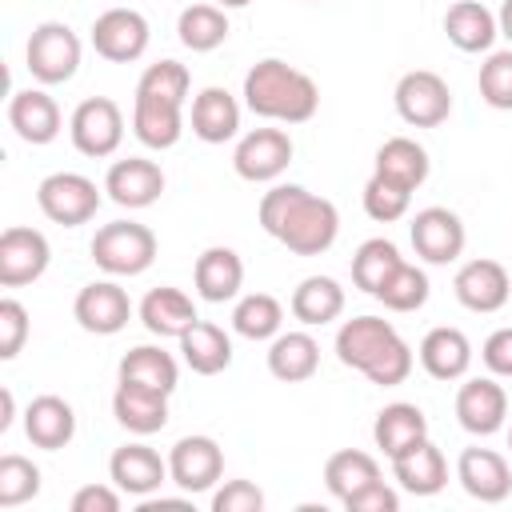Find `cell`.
<instances>
[{"instance_id": "cell-17", "label": "cell", "mask_w": 512, "mask_h": 512, "mask_svg": "<svg viewBox=\"0 0 512 512\" xmlns=\"http://www.w3.org/2000/svg\"><path fill=\"white\" fill-rule=\"evenodd\" d=\"M456 480L480 504H500L512 492L508 460L500 452H492V448H464L460 460H456Z\"/></svg>"}, {"instance_id": "cell-35", "label": "cell", "mask_w": 512, "mask_h": 512, "mask_svg": "<svg viewBox=\"0 0 512 512\" xmlns=\"http://www.w3.org/2000/svg\"><path fill=\"white\" fill-rule=\"evenodd\" d=\"M120 380H132V384H144V388H160V392H176V380H180V368L172 360V352L156 348V344H140V348H128L124 360H120Z\"/></svg>"}, {"instance_id": "cell-26", "label": "cell", "mask_w": 512, "mask_h": 512, "mask_svg": "<svg viewBox=\"0 0 512 512\" xmlns=\"http://www.w3.org/2000/svg\"><path fill=\"white\" fill-rule=\"evenodd\" d=\"M24 432H28V440L36 448L56 452L76 436V412L60 396H36L28 404V412H24Z\"/></svg>"}, {"instance_id": "cell-7", "label": "cell", "mask_w": 512, "mask_h": 512, "mask_svg": "<svg viewBox=\"0 0 512 512\" xmlns=\"http://www.w3.org/2000/svg\"><path fill=\"white\" fill-rule=\"evenodd\" d=\"M68 132H72L76 152H84L92 160L112 156L124 140V112L108 96H88V100L76 104V112L68 120Z\"/></svg>"}, {"instance_id": "cell-43", "label": "cell", "mask_w": 512, "mask_h": 512, "mask_svg": "<svg viewBox=\"0 0 512 512\" xmlns=\"http://www.w3.org/2000/svg\"><path fill=\"white\" fill-rule=\"evenodd\" d=\"M408 204H412V192L408 188H400V184H392V180H384V176H368V184H364V212L376 220V224H392V220H400L404 212H408Z\"/></svg>"}, {"instance_id": "cell-41", "label": "cell", "mask_w": 512, "mask_h": 512, "mask_svg": "<svg viewBox=\"0 0 512 512\" xmlns=\"http://www.w3.org/2000/svg\"><path fill=\"white\" fill-rule=\"evenodd\" d=\"M40 492V468L16 452L0 456V508H16Z\"/></svg>"}, {"instance_id": "cell-9", "label": "cell", "mask_w": 512, "mask_h": 512, "mask_svg": "<svg viewBox=\"0 0 512 512\" xmlns=\"http://www.w3.org/2000/svg\"><path fill=\"white\" fill-rule=\"evenodd\" d=\"M288 164H292V136L284 128H252L248 136H240V144L232 152L236 176L252 180V184L276 180Z\"/></svg>"}, {"instance_id": "cell-13", "label": "cell", "mask_w": 512, "mask_h": 512, "mask_svg": "<svg viewBox=\"0 0 512 512\" xmlns=\"http://www.w3.org/2000/svg\"><path fill=\"white\" fill-rule=\"evenodd\" d=\"M408 236H412L416 256L428 260V264H452V260H460L464 240H468L464 220L452 208H424V212H416Z\"/></svg>"}, {"instance_id": "cell-4", "label": "cell", "mask_w": 512, "mask_h": 512, "mask_svg": "<svg viewBox=\"0 0 512 512\" xmlns=\"http://www.w3.org/2000/svg\"><path fill=\"white\" fill-rule=\"evenodd\" d=\"M92 260L108 276H140L156 260V232L136 220H112L92 236Z\"/></svg>"}, {"instance_id": "cell-6", "label": "cell", "mask_w": 512, "mask_h": 512, "mask_svg": "<svg viewBox=\"0 0 512 512\" xmlns=\"http://www.w3.org/2000/svg\"><path fill=\"white\" fill-rule=\"evenodd\" d=\"M36 204L40 212L52 220V224H64V228H76V224H88L100 208V188L80 176V172H52L40 180L36 188Z\"/></svg>"}, {"instance_id": "cell-28", "label": "cell", "mask_w": 512, "mask_h": 512, "mask_svg": "<svg viewBox=\"0 0 512 512\" xmlns=\"http://www.w3.org/2000/svg\"><path fill=\"white\" fill-rule=\"evenodd\" d=\"M420 364L432 380H460L472 364V344L460 328H432L420 340Z\"/></svg>"}, {"instance_id": "cell-49", "label": "cell", "mask_w": 512, "mask_h": 512, "mask_svg": "<svg viewBox=\"0 0 512 512\" xmlns=\"http://www.w3.org/2000/svg\"><path fill=\"white\" fill-rule=\"evenodd\" d=\"M120 508V488L108 484H84L72 496V512H116Z\"/></svg>"}, {"instance_id": "cell-21", "label": "cell", "mask_w": 512, "mask_h": 512, "mask_svg": "<svg viewBox=\"0 0 512 512\" xmlns=\"http://www.w3.org/2000/svg\"><path fill=\"white\" fill-rule=\"evenodd\" d=\"M8 124L24 144H52L60 136V108L44 88H20L8 100Z\"/></svg>"}, {"instance_id": "cell-3", "label": "cell", "mask_w": 512, "mask_h": 512, "mask_svg": "<svg viewBox=\"0 0 512 512\" xmlns=\"http://www.w3.org/2000/svg\"><path fill=\"white\" fill-rule=\"evenodd\" d=\"M244 104L264 116V120H280V124H304L316 116L320 108V88L308 72L268 56L256 60L244 76Z\"/></svg>"}, {"instance_id": "cell-36", "label": "cell", "mask_w": 512, "mask_h": 512, "mask_svg": "<svg viewBox=\"0 0 512 512\" xmlns=\"http://www.w3.org/2000/svg\"><path fill=\"white\" fill-rule=\"evenodd\" d=\"M372 480H380V464L368 456V452H360V448H340V452H332L328 456V464H324V488L344 504L352 492H360L364 484H372Z\"/></svg>"}, {"instance_id": "cell-11", "label": "cell", "mask_w": 512, "mask_h": 512, "mask_svg": "<svg viewBox=\"0 0 512 512\" xmlns=\"http://www.w3.org/2000/svg\"><path fill=\"white\" fill-rule=\"evenodd\" d=\"M92 48L112 64H132L148 52V20L136 8H108L92 24Z\"/></svg>"}, {"instance_id": "cell-44", "label": "cell", "mask_w": 512, "mask_h": 512, "mask_svg": "<svg viewBox=\"0 0 512 512\" xmlns=\"http://www.w3.org/2000/svg\"><path fill=\"white\" fill-rule=\"evenodd\" d=\"M480 96L484 104L512 112V48L488 52V60L480 64Z\"/></svg>"}, {"instance_id": "cell-42", "label": "cell", "mask_w": 512, "mask_h": 512, "mask_svg": "<svg viewBox=\"0 0 512 512\" xmlns=\"http://www.w3.org/2000/svg\"><path fill=\"white\" fill-rule=\"evenodd\" d=\"M188 84H192V76H188V68H184L180 60H160V64H148V68H144L136 92H140V96H160V100L184 104Z\"/></svg>"}, {"instance_id": "cell-48", "label": "cell", "mask_w": 512, "mask_h": 512, "mask_svg": "<svg viewBox=\"0 0 512 512\" xmlns=\"http://www.w3.org/2000/svg\"><path fill=\"white\" fill-rule=\"evenodd\" d=\"M480 356H484L488 372H496V376H512V328H496V332L484 340Z\"/></svg>"}, {"instance_id": "cell-50", "label": "cell", "mask_w": 512, "mask_h": 512, "mask_svg": "<svg viewBox=\"0 0 512 512\" xmlns=\"http://www.w3.org/2000/svg\"><path fill=\"white\" fill-rule=\"evenodd\" d=\"M12 416H16V400H12V392L4 388V392H0V432L12 428Z\"/></svg>"}, {"instance_id": "cell-39", "label": "cell", "mask_w": 512, "mask_h": 512, "mask_svg": "<svg viewBox=\"0 0 512 512\" xmlns=\"http://www.w3.org/2000/svg\"><path fill=\"white\" fill-rule=\"evenodd\" d=\"M280 324H284V308L268 292H252L232 308V328L244 340H272L280 336Z\"/></svg>"}, {"instance_id": "cell-19", "label": "cell", "mask_w": 512, "mask_h": 512, "mask_svg": "<svg viewBox=\"0 0 512 512\" xmlns=\"http://www.w3.org/2000/svg\"><path fill=\"white\" fill-rule=\"evenodd\" d=\"M108 476L128 496H152L164 480H172L168 476V460H160V452L148 448V444H124V448H116L112 460H108Z\"/></svg>"}, {"instance_id": "cell-32", "label": "cell", "mask_w": 512, "mask_h": 512, "mask_svg": "<svg viewBox=\"0 0 512 512\" xmlns=\"http://www.w3.org/2000/svg\"><path fill=\"white\" fill-rule=\"evenodd\" d=\"M240 128V104L228 88H204L192 100V132L204 144H224Z\"/></svg>"}, {"instance_id": "cell-34", "label": "cell", "mask_w": 512, "mask_h": 512, "mask_svg": "<svg viewBox=\"0 0 512 512\" xmlns=\"http://www.w3.org/2000/svg\"><path fill=\"white\" fill-rule=\"evenodd\" d=\"M344 312V288L332 276H304L292 292V316L308 328L332 324Z\"/></svg>"}, {"instance_id": "cell-5", "label": "cell", "mask_w": 512, "mask_h": 512, "mask_svg": "<svg viewBox=\"0 0 512 512\" xmlns=\"http://www.w3.org/2000/svg\"><path fill=\"white\" fill-rule=\"evenodd\" d=\"M24 60H28V72L40 84H64L80 68V40H76V32L68 24L44 20V24L32 28L28 48H24Z\"/></svg>"}, {"instance_id": "cell-8", "label": "cell", "mask_w": 512, "mask_h": 512, "mask_svg": "<svg viewBox=\"0 0 512 512\" xmlns=\"http://www.w3.org/2000/svg\"><path fill=\"white\" fill-rule=\"evenodd\" d=\"M396 112L404 124L412 128H436L448 120L452 112V92L444 84V76L428 72V68H416V72H404L396 80Z\"/></svg>"}, {"instance_id": "cell-24", "label": "cell", "mask_w": 512, "mask_h": 512, "mask_svg": "<svg viewBox=\"0 0 512 512\" xmlns=\"http://www.w3.org/2000/svg\"><path fill=\"white\" fill-rule=\"evenodd\" d=\"M192 280H196L200 300H208V304H224V300H232V296L240 292V284H244V260H240L232 248H224V244L204 248V252L196 256V272H192Z\"/></svg>"}, {"instance_id": "cell-23", "label": "cell", "mask_w": 512, "mask_h": 512, "mask_svg": "<svg viewBox=\"0 0 512 512\" xmlns=\"http://www.w3.org/2000/svg\"><path fill=\"white\" fill-rule=\"evenodd\" d=\"M372 440H376V448L392 460V456H400V452L416 448L420 440H428V416H424L416 404H404V400L384 404V408L376 412Z\"/></svg>"}, {"instance_id": "cell-53", "label": "cell", "mask_w": 512, "mask_h": 512, "mask_svg": "<svg viewBox=\"0 0 512 512\" xmlns=\"http://www.w3.org/2000/svg\"><path fill=\"white\" fill-rule=\"evenodd\" d=\"M508 448H512V428H508Z\"/></svg>"}, {"instance_id": "cell-16", "label": "cell", "mask_w": 512, "mask_h": 512, "mask_svg": "<svg viewBox=\"0 0 512 512\" xmlns=\"http://www.w3.org/2000/svg\"><path fill=\"white\" fill-rule=\"evenodd\" d=\"M504 416H508V396H504V388L492 376H476V380L460 384V392H456V420H460L464 432L492 436V432L504 428Z\"/></svg>"}, {"instance_id": "cell-22", "label": "cell", "mask_w": 512, "mask_h": 512, "mask_svg": "<svg viewBox=\"0 0 512 512\" xmlns=\"http://www.w3.org/2000/svg\"><path fill=\"white\" fill-rule=\"evenodd\" d=\"M184 104H172V100H160V96H140L132 100V132L144 148H172L184 132Z\"/></svg>"}, {"instance_id": "cell-27", "label": "cell", "mask_w": 512, "mask_h": 512, "mask_svg": "<svg viewBox=\"0 0 512 512\" xmlns=\"http://www.w3.org/2000/svg\"><path fill=\"white\" fill-rule=\"evenodd\" d=\"M140 320H144V328L152 332V336H160V340H180L200 316H196V308H192V300L180 292V288H152L144 300H140Z\"/></svg>"}, {"instance_id": "cell-12", "label": "cell", "mask_w": 512, "mask_h": 512, "mask_svg": "<svg viewBox=\"0 0 512 512\" xmlns=\"http://www.w3.org/2000/svg\"><path fill=\"white\" fill-rule=\"evenodd\" d=\"M72 316L92 336H116L132 316V300L116 280H92V284H84L76 292Z\"/></svg>"}, {"instance_id": "cell-15", "label": "cell", "mask_w": 512, "mask_h": 512, "mask_svg": "<svg viewBox=\"0 0 512 512\" xmlns=\"http://www.w3.org/2000/svg\"><path fill=\"white\" fill-rule=\"evenodd\" d=\"M452 288H456V300L468 308V312H500L504 304H508V296H512V280H508V268L500 264V260H468L460 272H456V280H452Z\"/></svg>"}, {"instance_id": "cell-37", "label": "cell", "mask_w": 512, "mask_h": 512, "mask_svg": "<svg viewBox=\"0 0 512 512\" xmlns=\"http://www.w3.org/2000/svg\"><path fill=\"white\" fill-rule=\"evenodd\" d=\"M400 248L392 244V240H384V236H372V240H364L360 248H356V256H352V284L360 288V292H368V296H376L380 288H384V280L400 268Z\"/></svg>"}, {"instance_id": "cell-30", "label": "cell", "mask_w": 512, "mask_h": 512, "mask_svg": "<svg viewBox=\"0 0 512 512\" xmlns=\"http://www.w3.org/2000/svg\"><path fill=\"white\" fill-rule=\"evenodd\" d=\"M180 352H184V364L196 376H216L232 364V336L212 320H196L180 336Z\"/></svg>"}, {"instance_id": "cell-31", "label": "cell", "mask_w": 512, "mask_h": 512, "mask_svg": "<svg viewBox=\"0 0 512 512\" xmlns=\"http://www.w3.org/2000/svg\"><path fill=\"white\" fill-rule=\"evenodd\" d=\"M320 368V344L308 332H280L268 348V372L284 384H304Z\"/></svg>"}, {"instance_id": "cell-10", "label": "cell", "mask_w": 512, "mask_h": 512, "mask_svg": "<svg viewBox=\"0 0 512 512\" xmlns=\"http://www.w3.org/2000/svg\"><path fill=\"white\" fill-rule=\"evenodd\" d=\"M48 260H52V248H48L44 232L24 228V224H12L0 232V284L4 288L40 280L48 272Z\"/></svg>"}, {"instance_id": "cell-2", "label": "cell", "mask_w": 512, "mask_h": 512, "mask_svg": "<svg viewBox=\"0 0 512 512\" xmlns=\"http://www.w3.org/2000/svg\"><path fill=\"white\" fill-rule=\"evenodd\" d=\"M336 356L344 368L364 372L380 388H396L412 372V348L400 340V332L380 316H356L344 320L336 332Z\"/></svg>"}, {"instance_id": "cell-14", "label": "cell", "mask_w": 512, "mask_h": 512, "mask_svg": "<svg viewBox=\"0 0 512 512\" xmlns=\"http://www.w3.org/2000/svg\"><path fill=\"white\" fill-rule=\"evenodd\" d=\"M168 476L184 492H208L224 476V452L212 436H184L168 452Z\"/></svg>"}, {"instance_id": "cell-38", "label": "cell", "mask_w": 512, "mask_h": 512, "mask_svg": "<svg viewBox=\"0 0 512 512\" xmlns=\"http://www.w3.org/2000/svg\"><path fill=\"white\" fill-rule=\"evenodd\" d=\"M176 32H180V44L192 48V52H212L228 40V16L220 4H188L176 20Z\"/></svg>"}, {"instance_id": "cell-1", "label": "cell", "mask_w": 512, "mask_h": 512, "mask_svg": "<svg viewBox=\"0 0 512 512\" xmlns=\"http://www.w3.org/2000/svg\"><path fill=\"white\" fill-rule=\"evenodd\" d=\"M260 228L296 256H320L340 236V212L300 184H276L260 200Z\"/></svg>"}, {"instance_id": "cell-33", "label": "cell", "mask_w": 512, "mask_h": 512, "mask_svg": "<svg viewBox=\"0 0 512 512\" xmlns=\"http://www.w3.org/2000/svg\"><path fill=\"white\" fill-rule=\"evenodd\" d=\"M372 172L392 180V184H400V188H408V192H416L428 180V152L412 136H392V140H384L376 148V168Z\"/></svg>"}, {"instance_id": "cell-52", "label": "cell", "mask_w": 512, "mask_h": 512, "mask_svg": "<svg viewBox=\"0 0 512 512\" xmlns=\"http://www.w3.org/2000/svg\"><path fill=\"white\" fill-rule=\"evenodd\" d=\"M220 8H244V4H252V0H216Z\"/></svg>"}, {"instance_id": "cell-29", "label": "cell", "mask_w": 512, "mask_h": 512, "mask_svg": "<svg viewBox=\"0 0 512 512\" xmlns=\"http://www.w3.org/2000/svg\"><path fill=\"white\" fill-rule=\"evenodd\" d=\"M444 36L460 52H488L492 40L500 36V24H496V16L480 0H456L444 12Z\"/></svg>"}, {"instance_id": "cell-47", "label": "cell", "mask_w": 512, "mask_h": 512, "mask_svg": "<svg viewBox=\"0 0 512 512\" xmlns=\"http://www.w3.org/2000/svg\"><path fill=\"white\" fill-rule=\"evenodd\" d=\"M344 508H348V512H396V508H400V496H396L384 480H372V484H364L360 492H352V496L344 500Z\"/></svg>"}, {"instance_id": "cell-18", "label": "cell", "mask_w": 512, "mask_h": 512, "mask_svg": "<svg viewBox=\"0 0 512 512\" xmlns=\"http://www.w3.org/2000/svg\"><path fill=\"white\" fill-rule=\"evenodd\" d=\"M104 192L120 204V208H148L160 200L164 192V172L156 160H144V156H128V160H116L104 176Z\"/></svg>"}, {"instance_id": "cell-51", "label": "cell", "mask_w": 512, "mask_h": 512, "mask_svg": "<svg viewBox=\"0 0 512 512\" xmlns=\"http://www.w3.org/2000/svg\"><path fill=\"white\" fill-rule=\"evenodd\" d=\"M496 24H500V36L512 44V0H504V4H500V12H496Z\"/></svg>"}, {"instance_id": "cell-25", "label": "cell", "mask_w": 512, "mask_h": 512, "mask_svg": "<svg viewBox=\"0 0 512 512\" xmlns=\"http://www.w3.org/2000/svg\"><path fill=\"white\" fill-rule=\"evenodd\" d=\"M392 472H396V484L412 496H436L448 484V464L432 440H420L416 448L392 456Z\"/></svg>"}, {"instance_id": "cell-46", "label": "cell", "mask_w": 512, "mask_h": 512, "mask_svg": "<svg viewBox=\"0 0 512 512\" xmlns=\"http://www.w3.org/2000/svg\"><path fill=\"white\" fill-rule=\"evenodd\" d=\"M260 508H264V492L252 480H228L212 496V512H260Z\"/></svg>"}, {"instance_id": "cell-20", "label": "cell", "mask_w": 512, "mask_h": 512, "mask_svg": "<svg viewBox=\"0 0 512 512\" xmlns=\"http://www.w3.org/2000/svg\"><path fill=\"white\" fill-rule=\"evenodd\" d=\"M112 416L120 420V428H128L136 436H152L168 424V392L120 380L112 392Z\"/></svg>"}, {"instance_id": "cell-45", "label": "cell", "mask_w": 512, "mask_h": 512, "mask_svg": "<svg viewBox=\"0 0 512 512\" xmlns=\"http://www.w3.org/2000/svg\"><path fill=\"white\" fill-rule=\"evenodd\" d=\"M28 340V312L20 300L4 296L0 300V360H16Z\"/></svg>"}, {"instance_id": "cell-40", "label": "cell", "mask_w": 512, "mask_h": 512, "mask_svg": "<svg viewBox=\"0 0 512 512\" xmlns=\"http://www.w3.org/2000/svg\"><path fill=\"white\" fill-rule=\"evenodd\" d=\"M376 300L388 308V312H416L428 304V272L400 260V268L384 280V288L376 292Z\"/></svg>"}]
</instances>
